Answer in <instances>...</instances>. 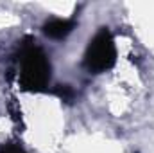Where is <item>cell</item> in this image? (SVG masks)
<instances>
[{"label":"cell","mask_w":154,"mask_h":153,"mask_svg":"<svg viewBox=\"0 0 154 153\" xmlns=\"http://www.w3.org/2000/svg\"><path fill=\"white\" fill-rule=\"evenodd\" d=\"M75 27L74 20H66V18H50L48 22L43 24V34L52 40H63L66 38Z\"/></svg>","instance_id":"3"},{"label":"cell","mask_w":154,"mask_h":153,"mask_svg":"<svg viewBox=\"0 0 154 153\" xmlns=\"http://www.w3.org/2000/svg\"><path fill=\"white\" fill-rule=\"evenodd\" d=\"M0 153H27L20 144H14V142H7V144H2L0 146Z\"/></svg>","instance_id":"5"},{"label":"cell","mask_w":154,"mask_h":153,"mask_svg":"<svg viewBox=\"0 0 154 153\" xmlns=\"http://www.w3.org/2000/svg\"><path fill=\"white\" fill-rule=\"evenodd\" d=\"M20 72L18 83L25 92H45L50 81V61L43 49L34 43H27L20 50Z\"/></svg>","instance_id":"1"},{"label":"cell","mask_w":154,"mask_h":153,"mask_svg":"<svg viewBox=\"0 0 154 153\" xmlns=\"http://www.w3.org/2000/svg\"><path fill=\"white\" fill-rule=\"evenodd\" d=\"M52 92H54L59 99H63L65 103H74V99H75V90H74L70 85H57Z\"/></svg>","instance_id":"4"},{"label":"cell","mask_w":154,"mask_h":153,"mask_svg":"<svg viewBox=\"0 0 154 153\" xmlns=\"http://www.w3.org/2000/svg\"><path fill=\"white\" fill-rule=\"evenodd\" d=\"M116 61V49L113 34L108 27H100V31L90 40L84 52V67L90 74H100L109 70Z\"/></svg>","instance_id":"2"}]
</instances>
